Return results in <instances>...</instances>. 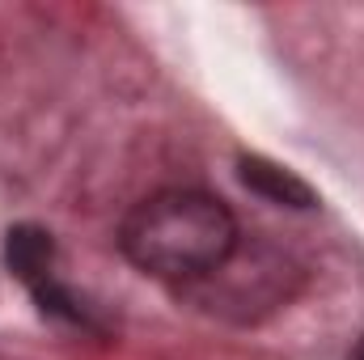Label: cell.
I'll list each match as a JSON object with an SVG mask.
<instances>
[{
  "mask_svg": "<svg viewBox=\"0 0 364 360\" xmlns=\"http://www.w3.org/2000/svg\"><path fill=\"white\" fill-rule=\"evenodd\" d=\"M237 221L208 191H157L119 225V250L157 280H208L237 250Z\"/></svg>",
  "mask_w": 364,
  "mask_h": 360,
  "instance_id": "6da1fadb",
  "label": "cell"
},
{
  "mask_svg": "<svg viewBox=\"0 0 364 360\" xmlns=\"http://www.w3.org/2000/svg\"><path fill=\"white\" fill-rule=\"evenodd\" d=\"M237 179L246 182L255 195H263L267 203H279V208H318V191L301 174H292L288 166L272 162V157L242 153L237 157Z\"/></svg>",
  "mask_w": 364,
  "mask_h": 360,
  "instance_id": "7a4b0ae2",
  "label": "cell"
},
{
  "mask_svg": "<svg viewBox=\"0 0 364 360\" xmlns=\"http://www.w3.org/2000/svg\"><path fill=\"white\" fill-rule=\"evenodd\" d=\"M4 263L30 292L55 284V242H51V233L38 229V225H13L4 233Z\"/></svg>",
  "mask_w": 364,
  "mask_h": 360,
  "instance_id": "3957f363",
  "label": "cell"
},
{
  "mask_svg": "<svg viewBox=\"0 0 364 360\" xmlns=\"http://www.w3.org/2000/svg\"><path fill=\"white\" fill-rule=\"evenodd\" d=\"M352 360H364V339H360V348H356V356H352Z\"/></svg>",
  "mask_w": 364,
  "mask_h": 360,
  "instance_id": "277c9868",
  "label": "cell"
}]
</instances>
